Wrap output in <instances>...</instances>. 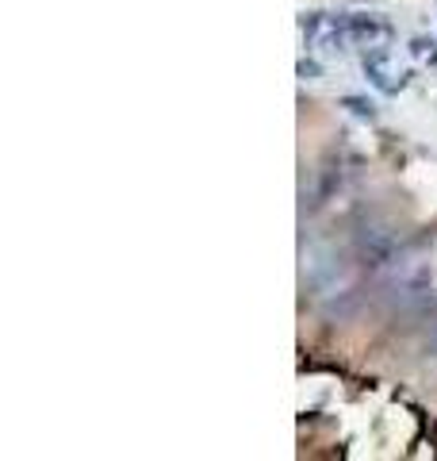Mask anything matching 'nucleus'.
Masks as SVG:
<instances>
[{
  "label": "nucleus",
  "instance_id": "nucleus-1",
  "mask_svg": "<svg viewBox=\"0 0 437 461\" xmlns=\"http://www.w3.org/2000/svg\"><path fill=\"white\" fill-rule=\"evenodd\" d=\"M364 74H369V81H372L380 93H399L403 81H406V74H403V69H396V62H391L388 50L364 54Z\"/></svg>",
  "mask_w": 437,
  "mask_h": 461
}]
</instances>
